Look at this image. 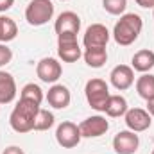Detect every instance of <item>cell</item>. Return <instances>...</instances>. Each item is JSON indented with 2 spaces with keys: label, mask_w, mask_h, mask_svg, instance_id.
<instances>
[{
  "label": "cell",
  "mask_w": 154,
  "mask_h": 154,
  "mask_svg": "<svg viewBox=\"0 0 154 154\" xmlns=\"http://www.w3.org/2000/svg\"><path fill=\"white\" fill-rule=\"evenodd\" d=\"M39 111V104L27 100V99H20L18 104L14 106L13 113L9 116V124L16 133H29L34 129V120Z\"/></svg>",
  "instance_id": "cell-1"
},
{
  "label": "cell",
  "mask_w": 154,
  "mask_h": 154,
  "mask_svg": "<svg viewBox=\"0 0 154 154\" xmlns=\"http://www.w3.org/2000/svg\"><path fill=\"white\" fill-rule=\"evenodd\" d=\"M142 27H143V22L138 14H134V13L122 14L120 20L115 23L113 38L118 45L127 47V45H131L138 39L140 32H142Z\"/></svg>",
  "instance_id": "cell-2"
},
{
  "label": "cell",
  "mask_w": 154,
  "mask_h": 154,
  "mask_svg": "<svg viewBox=\"0 0 154 154\" xmlns=\"http://www.w3.org/2000/svg\"><path fill=\"white\" fill-rule=\"evenodd\" d=\"M84 93H86L88 104L95 111H104L106 109V104H108V99H109V88H108L106 81H102V79H90L86 82Z\"/></svg>",
  "instance_id": "cell-3"
},
{
  "label": "cell",
  "mask_w": 154,
  "mask_h": 154,
  "mask_svg": "<svg viewBox=\"0 0 154 154\" xmlns=\"http://www.w3.org/2000/svg\"><path fill=\"white\" fill-rule=\"evenodd\" d=\"M54 16V4L50 0H32L25 9V20L29 25H45Z\"/></svg>",
  "instance_id": "cell-4"
},
{
  "label": "cell",
  "mask_w": 154,
  "mask_h": 154,
  "mask_svg": "<svg viewBox=\"0 0 154 154\" xmlns=\"http://www.w3.org/2000/svg\"><path fill=\"white\" fill-rule=\"evenodd\" d=\"M57 54L65 63H75L82 56L81 47L77 43V34L74 32L57 34Z\"/></svg>",
  "instance_id": "cell-5"
},
{
  "label": "cell",
  "mask_w": 154,
  "mask_h": 154,
  "mask_svg": "<svg viewBox=\"0 0 154 154\" xmlns=\"http://www.w3.org/2000/svg\"><path fill=\"white\" fill-rule=\"evenodd\" d=\"M81 131L79 125H75L74 122H63L57 125L56 129V140L63 149H74L79 145L81 142Z\"/></svg>",
  "instance_id": "cell-6"
},
{
  "label": "cell",
  "mask_w": 154,
  "mask_h": 154,
  "mask_svg": "<svg viewBox=\"0 0 154 154\" xmlns=\"http://www.w3.org/2000/svg\"><path fill=\"white\" fill-rule=\"evenodd\" d=\"M109 129V124L104 116L95 115V116H88L86 120H82L79 124V131L82 138H99L102 136L106 131Z\"/></svg>",
  "instance_id": "cell-7"
},
{
  "label": "cell",
  "mask_w": 154,
  "mask_h": 154,
  "mask_svg": "<svg viewBox=\"0 0 154 154\" xmlns=\"http://www.w3.org/2000/svg\"><path fill=\"white\" fill-rule=\"evenodd\" d=\"M109 41V31L102 23H91L86 32H84V48H93V47H106Z\"/></svg>",
  "instance_id": "cell-8"
},
{
  "label": "cell",
  "mask_w": 154,
  "mask_h": 154,
  "mask_svg": "<svg viewBox=\"0 0 154 154\" xmlns=\"http://www.w3.org/2000/svg\"><path fill=\"white\" fill-rule=\"evenodd\" d=\"M125 125L129 127V131L133 133H142V131H147L152 124V118L147 113V109H142V108H133V109H127L125 113Z\"/></svg>",
  "instance_id": "cell-9"
},
{
  "label": "cell",
  "mask_w": 154,
  "mask_h": 154,
  "mask_svg": "<svg viewBox=\"0 0 154 154\" xmlns=\"http://www.w3.org/2000/svg\"><path fill=\"white\" fill-rule=\"evenodd\" d=\"M140 140L138 134H134L133 131H120L113 138V149L116 154H134L138 151Z\"/></svg>",
  "instance_id": "cell-10"
},
{
  "label": "cell",
  "mask_w": 154,
  "mask_h": 154,
  "mask_svg": "<svg viewBox=\"0 0 154 154\" xmlns=\"http://www.w3.org/2000/svg\"><path fill=\"white\" fill-rule=\"evenodd\" d=\"M61 63L54 57H43L36 66V74L43 82H56L61 77Z\"/></svg>",
  "instance_id": "cell-11"
},
{
  "label": "cell",
  "mask_w": 154,
  "mask_h": 154,
  "mask_svg": "<svg viewBox=\"0 0 154 154\" xmlns=\"http://www.w3.org/2000/svg\"><path fill=\"white\" fill-rule=\"evenodd\" d=\"M109 79H111V84L115 86L116 90L124 91V90H127V88L133 86V82H134V72L127 65H118V66H115L111 70Z\"/></svg>",
  "instance_id": "cell-12"
},
{
  "label": "cell",
  "mask_w": 154,
  "mask_h": 154,
  "mask_svg": "<svg viewBox=\"0 0 154 154\" xmlns=\"http://www.w3.org/2000/svg\"><path fill=\"white\" fill-rule=\"evenodd\" d=\"M54 29L57 34H65V32H74L77 34L79 29H81V18L77 16L74 11H65L57 16L56 23H54Z\"/></svg>",
  "instance_id": "cell-13"
},
{
  "label": "cell",
  "mask_w": 154,
  "mask_h": 154,
  "mask_svg": "<svg viewBox=\"0 0 154 154\" xmlns=\"http://www.w3.org/2000/svg\"><path fill=\"white\" fill-rule=\"evenodd\" d=\"M47 100H48V104H50L52 108H56V109H65V108L70 104L72 95H70V90H68L66 86H63V84H54V86L48 90V93H47Z\"/></svg>",
  "instance_id": "cell-14"
},
{
  "label": "cell",
  "mask_w": 154,
  "mask_h": 154,
  "mask_svg": "<svg viewBox=\"0 0 154 154\" xmlns=\"http://www.w3.org/2000/svg\"><path fill=\"white\" fill-rule=\"evenodd\" d=\"M16 97V82L11 74L0 72V104H9Z\"/></svg>",
  "instance_id": "cell-15"
},
{
  "label": "cell",
  "mask_w": 154,
  "mask_h": 154,
  "mask_svg": "<svg viewBox=\"0 0 154 154\" xmlns=\"http://www.w3.org/2000/svg\"><path fill=\"white\" fill-rule=\"evenodd\" d=\"M133 68L136 72H149L151 68H154V52L149 48H143V50H138L134 56H133Z\"/></svg>",
  "instance_id": "cell-16"
},
{
  "label": "cell",
  "mask_w": 154,
  "mask_h": 154,
  "mask_svg": "<svg viewBox=\"0 0 154 154\" xmlns=\"http://www.w3.org/2000/svg\"><path fill=\"white\" fill-rule=\"evenodd\" d=\"M82 56H84L86 65L91 66V68H100V66H104V63L108 61V50H106V47L86 48Z\"/></svg>",
  "instance_id": "cell-17"
},
{
  "label": "cell",
  "mask_w": 154,
  "mask_h": 154,
  "mask_svg": "<svg viewBox=\"0 0 154 154\" xmlns=\"http://www.w3.org/2000/svg\"><path fill=\"white\" fill-rule=\"evenodd\" d=\"M104 113L108 116H124L127 113V100L122 95H109Z\"/></svg>",
  "instance_id": "cell-18"
},
{
  "label": "cell",
  "mask_w": 154,
  "mask_h": 154,
  "mask_svg": "<svg viewBox=\"0 0 154 154\" xmlns=\"http://www.w3.org/2000/svg\"><path fill=\"white\" fill-rule=\"evenodd\" d=\"M136 91L142 99L149 100L154 99V75L152 74H143L136 81Z\"/></svg>",
  "instance_id": "cell-19"
},
{
  "label": "cell",
  "mask_w": 154,
  "mask_h": 154,
  "mask_svg": "<svg viewBox=\"0 0 154 154\" xmlns=\"http://www.w3.org/2000/svg\"><path fill=\"white\" fill-rule=\"evenodd\" d=\"M16 34H18V27L14 20L9 16H0V43H7L14 39Z\"/></svg>",
  "instance_id": "cell-20"
},
{
  "label": "cell",
  "mask_w": 154,
  "mask_h": 154,
  "mask_svg": "<svg viewBox=\"0 0 154 154\" xmlns=\"http://www.w3.org/2000/svg\"><path fill=\"white\" fill-rule=\"evenodd\" d=\"M20 99H27V100L36 102V104H41V100H43V91H41V88H39L38 84L29 82V84H25V86L22 88Z\"/></svg>",
  "instance_id": "cell-21"
},
{
  "label": "cell",
  "mask_w": 154,
  "mask_h": 154,
  "mask_svg": "<svg viewBox=\"0 0 154 154\" xmlns=\"http://www.w3.org/2000/svg\"><path fill=\"white\" fill-rule=\"evenodd\" d=\"M54 125V115L47 109H41L39 108L38 115H36V120H34V129L36 131H47Z\"/></svg>",
  "instance_id": "cell-22"
},
{
  "label": "cell",
  "mask_w": 154,
  "mask_h": 154,
  "mask_svg": "<svg viewBox=\"0 0 154 154\" xmlns=\"http://www.w3.org/2000/svg\"><path fill=\"white\" fill-rule=\"evenodd\" d=\"M102 7L109 13V14H124L125 7H127V0H102Z\"/></svg>",
  "instance_id": "cell-23"
},
{
  "label": "cell",
  "mask_w": 154,
  "mask_h": 154,
  "mask_svg": "<svg viewBox=\"0 0 154 154\" xmlns=\"http://www.w3.org/2000/svg\"><path fill=\"white\" fill-rule=\"evenodd\" d=\"M11 59H13V52H11V48H9L5 43H0V66L7 65Z\"/></svg>",
  "instance_id": "cell-24"
},
{
  "label": "cell",
  "mask_w": 154,
  "mask_h": 154,
  "mask_svg": "<svg viewBox=\"0 0 154 154\" xmlns=\"http://www.w3.org/2000/svg\"><path fill=\"white\" fill-rule=\"evenodd\" d=\"M140 7H145V9H154V0H134Z\"/></svg>",
  "instance_id": "cell-25"
},
{
  "label": "cell",
  "mask_w": 154,
  "mask_h": 154,
  "mask_svg": "<svg viewBox=\"0 0 154 154\" xmlns=\"http://www.w3.org/2000/svg\"><path fill=\"white\" fill-rule=\"evenodd\" d=\"M13 4H14V0H0V13H4V11L11 9V7H13Z\"/></svg>",
  "instance_id": "cell-26"
},
{
  "label": "cell",
  "mask_w": 154,
  "mask_h": 154,
  "mask_svg": "<svg viewBox=\"0 0 154 154\" xmlns=\"http://www.w3.org/2000/svg\"><path fill=\"white\" fill-rule=\"evenodd\" d=\"M2 154H25V152H23L20 147H16V145H11V147H7V149H5Z\"/></svg>",
  "instance_id": "cell-27"
},
{
  "label": "cell",
  "mask_w": 154,
  "mask_h": 154,
  "mask_svg": "<svg viewBox=\"0 0 154 154\" xmlns=\"http://www.w3.org/2000/svg\"><path fill=\"white\" fill-rule=\"evenodd\" d=\"M147 113L151 116H154V99H149L147 100Z\"/></svg>",
  "instance_id": "cell-28"
},
{
  "label": "cell",
  "mask_w": 154,
  "mask_h": 154,
  "mask_svg": "<svg viewBox=\"0 0 154 154\" xmlns=\"http://www.w3.org/2000/svg\"><path fill=\"white\" fill-rule=\"evenodd\" d=\"M61 2H66V0H61Z\"/></svg>",
  "instance_id": "cell-29"
},
{
  "label": "cell",
  "mask_w": 154,
  "mask_h": 154,
  "mask_svg": "<svg viewBox=\"0 0 154 154\" xmlns=\"http://www.w3.org/2000/svg\"><path fill=\"white\" fill-rule=\"evenodd\" d=\"M152 154H154V151H152Z\"/></svg>",
  "instance_id": "cell-30"
},
{
  "label": "cell",
  "mask_w": 154,
  "mask_h": 154,
  "mask_svg": "<svg viewBox=\"0 0 154 154\" xmlns=\"http://www.w3.org/2000/svg\"><path fill=\"white\" fill-rule=\"evenodd\" d=\"M152 11H154V9H152Z\"/></svg>",
  "instance_id": "cell-31"
}]
</instances>
